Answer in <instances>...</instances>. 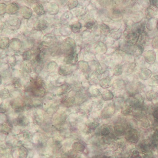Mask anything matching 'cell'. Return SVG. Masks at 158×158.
Instances as JSON below:
<instances>
[{"instance_id": "6da1fadb", "label": "cell", "mask_w": 158, "mask_h": 158, "mask_svg": "<svg viewBox=\"0 0 158 158\" xmlns=\"http://www.w3.org/2000/svg\"><path fill=\"white\" fill-rule=\"evenodd\" d=\"M76 48V42L72 38H67L63 41L61 44L62 52L65 56H68L75 53Z\"/></svg>"}, {"instance_id": "7a4b0ae2", "label": "cell", "mask_w": 158, "mask_h": 158, "mask_svg": "<svg viewBox=\"0 0 158 158\" xmlns=\"http://www.w3.org/2000/svg\"><path fill=\"white\" fill-rule=\"evenodd\" d=\"M65 111L61 109L58 110L52 117V121L55 128L62 126L67 121L68 115Z\"/></svg>"}, {"instance_id": "3957f363", "label": "cell", "mask_w": 158, "mask_h": 158, "mask_svg": "<svg viewBox=\"0 0 158 158\" xmlns=\"http://www.w3.org/2000/svg\"><path fill=\"white\" fill-rule=\"evenodd\" d=\"M10 105L12 110L18 114H21L27 106L24 99L21 97L12 99L10 101Z\"/></svg>"}, {"instance_id": "277c9868", "label": "cell", "mask_w": 158, "mask_h": 158, "mask_svg": "<svg viewBox=\"0 0 158 158\" xmlns=\"http://www.w3.org/2000/svg\"><path fill=\"white\" fill-rule=\"evenodd\" d=\"M116 112V105L110 103L104 107L100 113V117L103 120H107L113 117Z\"/></svg>"}, {"instance_id": "5b68a950", "label": "cell", "mask_w": 158, "mask_h": 158, "mask_svg": "<svg viewBox=\"0 0 158 158\" xmlns=\"http://www.w3.org/2000/svg\"><path fill=\"white\" fill-rule=\"evenodd\" d=\"M140 35V34L136 30L129 31L125 36L126 44L129 46H134L138 41Z\"/></svg>"}, {"instance_id": "8992f818", "label": "cell", "mask_w": 158, "mask_h": 158, "mask_svg": "<svg viewBox=\"0 0 158 158\" xmlns=\"http://www.w3.org/2000/svg\"><path fill=\"white\" fill-rule=\"evenodd\" d=\"M139 137V133L136 129H129L125 134V139L129 143H137L138 141Z\"/></svg>"}, {"instance_id": "52a82bcc", "label": "cell", "mask_w": 158, "mask_h": 158, "mask_svg": "<svg viewBox=\"0 0 158 158\" xmlns=\"http://www.w3.org/2000/svg\"><path fill=\"white\" fill-rule=\"evenodd\" d=\"M31 123L30 119L27 115L20 114L17 118L15 123H13V126H18L22 128H26Z\"/></svg>"}, {"instance_id": "ba28073f", "label": "cell", "mask_w": 158, "mask_h": 158, "mask_svg": "<svg viewBox=\"0 0 158 158\" xmlns=\"http://www.w3.org/2000/svg\"><path fill=\"white\" fill-rule=\"evenodd\" d=\"M127 130V125L126 123L122 121L116 123L114 127V131L115 134L119 136L125 135Z\"/></svg>"}, {"instance_id": "9c48e42d", "label": "cell", "mask_w": 158, "mask_h": 158, "mask_svg": "<svg viewBox=\"0 0 158 158\" xmlns=\"http://www.w3.org/2000/svg\"><path fill=\"white\" fill-rule=\"evenodd\" d=\"M61 104L66 108H70L77 104L76 97L74 96H66L61 100Z\"/></svg>"}, {"instance_id": "30bf717a", "label": "cell", "mask_w": 158, "mask_h": 158, "mask_svg": "<svg viewBox=\"0 0 158 158\" xmlns=\"http://www.w3.org/2000/svg\"><path fill=\"white\" fill-rule=\"evenodd\" d=\"M73 71V67L69 65H62L58 67V74L59 75L63 77L69 76L71 75Z\"/></svg>"}, {"instance_id": "8fae6325", "label": "cell", "mask_w": 158, "mask_h": 158, "mask_svg": "<svg viewBox=\"0 0 158 158\" xmlns=\"http://www.w3.org/2000/svg\"><path fill=\"white\" fill-rule=\"evenodd\" d=\"M144 58L148 64H154L156 60V52L153 50L147 51L144 55Z\"/></svg>"}, {"instance_id": "7c38bea8", "label": "cell", "mask_w": 158, "mask_h": 158, "mask_svg": "<svg viewBox=\"0 0 158 158\" xmlns=\"http://www.w3.org/2000/svg\"><path fill=\"white\" fill-rule=\"evenodd\" d=\"M70 89H71V86L69 84L64 83L58 87L56 91V93L58 96L60 97L68 93L70 91Z\"/></svg>"}, {"instance_id": "4fadbf2b", "label": "cell", "mask_w": 158, "mask_h": 158, "mask_svg": "<svg viewBox=\"0 0 158 158\" xmlns=\"http://www.w3.org/2000/svg\"><path fill=\"white\" fill-rule=\"evenodd\" d=\"M64 62L67 65H75L78 62V55L75 52L68 56H65Z\"/></svg>"}, {"instance_id": "5bb4252c", "label": "cell", "mask_w": 158, "mask_h": 158, "mask_svg": "<svg viewBox=\"0 0 158 158\" xmlns=\"http://www.w3.org/2000/svg\"><path fill=\"white\" fill-rule=\"evenodd\" d=\"M48 26V23L47 21L44 19L38 20L34 24V29L37 31H41L46 29Z\"/></svg>"}, {"instance_id": "9a60e30c", "label": "cell", "mask_w": 158, "mask_h": 158, "mask_svg": "<svg viewBox=\"0 0 158 158\" xmlns=\"http://www.w3.org/2000/svg\"><path fill=\"white\" fill-rule=\"evenodd\" d=\"M157 8L153 6H150L147 7L145 10V16L147 20L154 18L157 15Z\"/></svg>"}, {"instance_id": "2e32d148", "label": "cell", "mask_w": 158, "mask_h": 158, "mask_svg": "<svg viewBox=\"0 0 158 158\" xmlns=\"http://www.w3.org/2000/svg\"><path fill=\"white\" fill-rule=\"evenodd\" d=\"M59 11V5L56 2H51L47 7V11L48 15H57Z\"/></svg>"}, {"instance_id": "e0dca14e", "label": "cell", "mask_w": 158, "mask_h": 158, "mask_svg": "<svg viewBox=\"0 0 158 158\" xmlns=\"http://www.w3.org/2000/svg\"><path fill=\"white\" fill-rule=\"evenodd\" d=\"M152 72L147 68H143L140 69L139 73L140 78L143 80H148L152 77Z\"/></svg>"}, {"instance_id": "ac0fdd59", "label": "cell", "mask_w": 158, "mask_h": 158, "mask_svg": "<svg viewBox=\"0 0 158 158\" xmlns=\"http://www.w3.org/2000/svg\"><path fill=\"white\" fill-rule=\"evenodd\" d=\"M112 126L108 124H103L98 128V132L101 136H107L110 135L112 132Z\"/></svg>"}, {"instance_id": "d6986e66", "label": "cell", "mask_w": 158, "mask_h": 158, "mask_svg": "<svg viewBox=\"0 0 158 158\" xmlns=\"http://www.w3.org/2000/svg\"><path fill=\"white\" fill-rule=\"evenodd\" d=\"M99 84L100 87L104 89H107L113 85L112 79L109 76H107L101 79Z\"/></svg>"}, {"instance_id": "ffe728a7", "label": "cell", "mask_w": 158, "mask_h": 158, "mask_svg": "<svg viewBox=\"0 0 158 158\" xmlns=\"http://www.w3.org/2000/svg\"><path fill=\"white\" fill-rule=\"evenodd\" d=\"M73 18L72 12L69 11L64 12L61 18V22L63 25H66V24L69 23Z\"/></svg>"}, {"instance_id": "44dd1931", "label": "cell", "mask_w": 158, "mask_h": 158, "mask_svg": "<svg viewBox=\"0 0 158 158\" xmlns=\"http://www.w3.org/2000/svg\"><path fill=\"white\" fill-rule=\"evenodd\" d=\"M20 7L17 3L12 2L7 5L6 13L9 15H15L18 12Z\"/></svg>"}, {"instance_id": "7402d4cb", "label": "cell", "mask_w": 158, "mask_h": 158, "mask_svg": "<svg viewBox=\"0 0 158 158\" xmlns=\"http://www.w3.org/2000/svg\"><path fill=\"white\" fill-rule=\"evenodd\" d=\"M21 15L25 19H29L32 15V11L28 7L22 6L20 11Z\"/></svg>"}, {"instance_id": "603a6c76", "label": "cell", "mask_w": 158, "mask_h": 158, "mask_svg": "<svg viewBox=\"0 0 158 158\" xmlns=\"http://www.w3.org/2000/svg\"><path fill=\"white\" fill-rule=\"evenodd\" d=\"M13 128V125L12 123L9 122H7L1 124V132L5 134H8L12 132Z\"/></svg>"}, {"instance_id": "cb8c5ba5", "label": "cell", "mask_w": 158, "mask_h": 158, "mask_svg": "<svg viewBox=\"0 0 158 158\" xmlns=\"http://www.w3.org/2000/svg\"><path fill=\"white\" fill-rule=\"evenodd\" d=\"M133 107L128 103L126 102L122 106L121 113L123 115L127 116L131 115L133 113Z\"/></svg>"}, {"instance_id": "d4e9b609", "label": "cell", "mask_w": 158, "mask_h": 158, "mask_svg": "<svg viewBox=\"0 0 158 158\" xmlns=\"http://www.w3.org/2000/svg\"><path fill=\"white\" fill-rule=\"evenodd\" d=\"M32 9L33 11L38 15H42L45 13L43 5L39 2H35L32 5Z\"/></svg>"}, {"instance_id": "484cf974", "label": "cell", "mask_w": 158, "mask_h": 158, "mask_svg": "<svg viewBox=\"0 0 158 158\" xmlns=\"http://www.w3.org/2000/svg\"><path fill=\"white\" fill-rule=\"evenodd\" d=\"M10 48L12 50L15 51H18L21 49L22 47L21 42L18 38H12L11 41H10Z\"/></svg>"}, {"instance_id": "4316f807", "label": "cell", "mask_w": 158, "mask_h": 158, "mask_svg": "<svg viewBox=\"0 0 158 158\" xmlns=\"http://www.w3.org/2000/svg\"><path fill=\"white\" fill-rule=\"evenodd\" d=\"M21 21L17 18H14L10 19L8 21V25L10 28L13 30H17L21 25Z\"/></svg>"}, {"instance_id": "83f0119b", "label": "cell", "mask_w": 158, "mask_h": 158, "mask_svg": "<svg viewBox=\"0 0 158 158\" xmlns=\"http://www.w3.org/2000/svg\"><path fill=\"white\" fill-rule=\"evenodd\" d=\"M49 51L52 56H57L59 55L60 53H62L61 50V44L58 45V44H53L52 45H51Z\"/></svg>"}, {"instance_id": "f1b7e54d", "label": "cell", "mask_w": 158, "mask_h": 158, "mask_svg": "<svg viewBox=\"0 0 158 158\" xmlns=\"http://www.w3.org/2000/svg\"><path fill=\"white\" fill-rule=\"evenodd\" d=\"M78 68L81 71L84 73H88L90 71V67L87 62L85 61H79L77 63Z\"/></svg>"}, {"instance_id": "f546056e", "label": "cell", "mask_w": 158, "mask_h": 158, "mask_svg": "<svg viewBox=\"0 0 158 158\" xmlns=\"http://www.w3.org/2000/svg\"><path fill=\"white\" fill-rule=\"evenodd\" d=\"M86 124L88 128L94 131L99 127L100 125V123L98 121L88 119L86 122Z\"/></svg>"}, {"instance_id": "4dcf8cb0", "label": "cell", "mask_w": 158, "mask_h": 158, "mask_svg": "<svg viewBox=\"0 0 158 158\" xmlns=\"http://www.w3.org/2000/svg\"><path fill=\"white\" fill-rule=\"evenodd\" d=\"M102 99L104 101H111L114 98V94L112 91L109 90H105L101 94Z\"/></svg>"}, {"instance_id": "1f68e13d", "label": "cell", "mask_w": 158, "mask_h": 158, "mask_svg": "<svg viewBox=\"0 0 158 158\" xmlns=\"http://www.w3.org/2000/svg\"><path fill=\"white\" fill-rule=\"evenodd\" d=\"M139 124L143 128L147 129L150 127V122L149 120L145 117H142L139 119Z\"/></svg>"}, {"instance_id": "d6a6232c", "label": "cell", "mask_w": 158, "mask_h": 158, "mask_svg": "<svg viewBox=\"0 0 158 158\" xmlns=\"http://www.w3.org/2000/svg\"><path fill=\"white\" fill-rule=\"evenodd\" d=\"M107 46L103 42H99L97 44L96 47L95 48V51L98 53L100 54H104L107 52Z\"/></svg>"}, {"instance_id": "836d02e7", "label": "cell", "mask_w": 158, "mask_h": 158, "mask_svg": "<svg viewBox=\"0 0 158 158\" xmlns=\"http://www.w3.org/2000/svg\"><path fill=\"white\" fill-rule=\"evenodd\" d=\"M69 28L72 32L74 33H77L81 29L82 24L79 21L73 22L69 25Z\"/></svg>"}, {"instance_id": "e575fe53", "label": "cell", "mask_w": 158, "mask_h": 158, "mask_svg": "<svg viewBox=\"0 0 158 158\" xmlns=\"http://www.w3.org/2000/svg\"><path fill=\"white\" fill-rule=\"evenodd\" d=\"M157 22L158 20H156L155 18L148 20L147 23L145 24V26L147 30L150 31H153L157 27Z\"/></svg>"}, {"instance_id": "d590c367", "label": "cell", "mask_w": 158, "mask_h": 158, "mask_svg": "<svg viewBox=\"0 0 158 158\" xmlns=\"http://www.w3.org/2000/svg\"><path fill=\"white\" fill-rule=\"evenodd\" d=\"M146 97L148 101L152 102L158 98V93L154 90H150L146 93Z\"/></svg>"}, {"instance_id": "8d00e7d4", "label": "cell", "mask_w": 158, "mask_h": 158, "mask_svg": "<svg viewBox=\"0 0 158 158\" xmlns=\"http://www.w3.org/2000/svg\"><path fill=\"white\" fill-rule=\"evenodd\" d=\"M101 93L99 89L97 88L94 87H91L89 88L88 94L89 97H97L101 95Z\"/></svg>"}, {"instance_id": "74e56055", "label": "cell", "mask_w": 158, "mask_h": 158, "mask_svg": "<svg viewBox=\"0 0 158 158\" xmlns=\"http://www.w3.org/2000/svg\"><path fill=\"white\" fill-rule=\"evenodd\" d=\"M114 87L117 89H122L126 87V84H125V82L124 80L122 79H117L115 80L114 83Z\"/></svg>"}, {"instance_id": "f35d334b", "label": "cell", "mask_w": 158, "mask_h": 158, "mask_svg": "<svg viewBox=\"0 0 158 158\" xmlns=\"http://www.w3.org/2000/svg\"><path fill=\"white\" fill-rule=\"evenodd\" d=\"M99 29L101 33L104 35H108L110 33V27L105 23H101L99 25Z\"/></svg>"}, {"instance_id": "ab89813d", "label": "cell", "mask_w": 158, "mask_h": 158, "mask_svg": "<svg viewBox=\"0 0 158 158\" xmlns=\"http://www.w3.org/2000/svg\"><path fill=\"white\" fill-rule=\"evenodd\" d=\"M10 41L9 38L3 37L1 38L0 41V47L1 48H6L10 46Z\"/></svg>"}, {"instance_id": "60d3db41", "label": "cell", "mask_w": 158, "mask_h": 158, "mask_svg": "<svg viewBox=\"0 0 158 158\" xmlns=\"http://www.w3.org/2000/svg\"><path fill=\"white\" fill-rule=\"evenodd\" d=\"M40 126L35 124L34 123H31L28 126L26 127L27 130L29 131L31 133H37L38 132Z\"/></svg>"}, {"instance_id": "b9f144b4", "label": "cell", "mask_w": 158, "mask_h": 158, "mask_svg": "<svg viewBox=\"0 0 158 158\" xmlns=\"http://www.w3.org/2000/svg\"><path fill=\"white\" fill-rule=\"evenodd\" d=\"M123 73V68L120 64H117L114 68L113 74L115 76H119L122 75Z\"/></svg>"}, {"instance_id": "7bdbcfd3", "label": "cell", "mask_w": 158, "mask_h": 158, "mask_svg": "<svg viewBox=\"0 0 158 158\" xmlns=\"http://www.w3.org/2000/svg\"><path fill=\"white\" fill-rule=\"evenodd\" d=\"M112 17L114 19H119L122 18V14L121 12L119 9L114 8L113 9L111 12Z\"/></svg>"}, {"instance_id": "ee69618b", "label": "cell", "mask_w": 158, "mask_h": 158, "mask_svg": "<svg viewBox=\"0 0 158 158\" xmlns=\"http://www.w3.org/2000/svg\"><path fill=\"white\" fill-rule=\"evenodd\" d=\"M10 96L9 90L7 88L2 89L1 91V98L2 100L6 99Z\"/></svg>"}, {"instance_id": "f6af8a7d", "label": "cell", "mask_w": 158, "mask_h": 158, "mask_svg": "<svg viewBox=\"0 0 158 158\" xmlns=\"http://www.w3.org/2000/svg\"><path fill=\"white\" fill-rule=\"evenodd\" d=\"M150 86L155 87L158 85V75H156L150 78L149 81Z\"/></svg>"}, {"instance_id": "bcb514c9", "label": "cell", "mask_w": 158, "mask_h": 158, "mask_svg": "<svg viewBox=\"0 0 158 158\" xmlns=\"http://www.w3.org/2000/svg\"><path fill=\"white\" fill-rule=\"evenodd\" d=\"M78 2L76 0H71L67 2V6L69 10L74 9L77 6Z\"/></svg>"}, {"instance_id": "7dc6e473", "label": "cell", "mask_w": 158, "mask_h": 158, "mask_svg": "<svg viewBox=\"0 0 158 158\" xmlns=\"http://www.w3.org/2000/svg\"><path fill=\"white\" fill-rule=\"evenodd\" d=\"M9 104L6 102H2L1 104V114H5L9 111Z\"/></svg>"}, {"instance_id": "c3c4849f", "label": "cell", "mask_w": 158, "mask_h": 158, "mask_svg": "<svg viewBox=\"0 0 158 158\" xmlns=\"http://www.w3.org/2000/svg\"><path fill=\"white\" fill-rule=\"evenodd\" d=\"M12 85L15 88H19L21 87V83L20 79L17 77L13 78L12 81Z\"/></svg>"}, {"instance_id": "681fc988", "label": "cell", "mask_w": 158, "mask_h": 158, "mask_svg": "<svg viewBox=\"0 0 158 158\" xmlns=\"http://www.w3.org/2000/svg\"><path fill=\"white\" fill-rule=\"evenodd\" d=\"M32 53L30 51H25L22 54V58L25 61H30L32 58Z\"/></svg>"}, {"instance_id": "f907efd6", "label": "cell", "mask_w": 158, "mask_h": 158, "mask_svg": "<svg viewBox=\"0 0 158 158\" xmlns=\"http://www.w3.org/2000/svg\"><path fill=\"white\" fill-rule=\"evenodd\" d=\"M95 21L93 20H90L87 21L85 24V27L88 30H92L95 24Z\"/></svg>"}, {"instance_id": "816d5d0a", "label": "cell", "mask_w": 158, "mask_h": 158, "mask_svg": "<svg viewBox=\"0 0 158 158\" xmlns=\"http://www.w3.org/2000/svg\"><path fill=\"white\" fill-rule=\"evenodd\" d=\"M58 65L56 62L54 61H51L48 63L47 65V70L48 71H52L56 67H57Z\"/></svg>"}, {"instance_id": "f5cc1de1", "label": "cell", "mask_w": 158, "mask_h": 158, "mask_svg": "<svg viewBox=\"0 0 158 158\" xmlns=\"http://www.w3.org/2000/svg\"><path fill=\"white\" fill-rule=\"evenodd\" d=\"M136 67V63H131V64H129L128 67L127 71L128 73L131 74L134 71L135 68Z\"/></svg>"}, {"instance_id": "db71d44e", "label": "cell", "mask_w": 158, "mask_h": 158, "mask_svg": "<svg viewBox=\"0 0 158 158\" xmlns=\"http://www.w3.org/2000/svg\"><path fill=\"white\" fill-rule=\"evenodd\" d=\"M7 8V6L6 5L5 3H1L0 4V13L1 15H5V13H6Z\"/></svg>"}, {"instance_id": "11a10c76", "label": "cell", "mask_w": 158, "mask_h": 158, "mask_svg": "<svg viewBox=\"0 0 158 158\" xmlns=\"http://www.w3.org/2000/svg\"><path fill=\"white\" fill-rule=\"evenodd\" d=\"M96 71H97V73L98 74H101L104 72V69L102 67V66L101 65L100 63H97L96 66Z\"/></svg>"}, {"instance_id": "9f6ffc18", "label": "cell", "mask_w": 158, "mask_h": 158, "mask_svg": "<svg viewBox=\"0 0 158 158\" xmlns=\"http://www.w3.org/2000/svg\"><path fill=\"white\" fill-rule=\"evenodd\" d=\"M121 35H122V32L120 31V30L113 32L111 35V37L112 36V38H114L115 40H118L119 38H120Z\"/></svg>"}, {"instance_id": "6f0895ef", "label": "cell", "mask_w": 158, "mask_h": 158, "mask_svg": "<svg viewBox=\"0 0 158 158\" xmlns=\"http://www.w3.org/2000/svg\"><path fill=\"white\" fill-rule=\"evenodd\" d=\"M152 45L154 48L158 49V36L155 37L153 38L152 40Z\"/></svg>"}, {"instance_id": "680465c9", "label": "cell", "mask_w": 158, "mask_h": 158, "mask_svg": "<svg viewBox=\"0 0 158 158\" xmlns=\"http://www.w3.org/2000/svg\"><path fill=\"white\" fill-rule=\"evenodd\" d=\"M0 119H1V121H0L1 124L8 122V117H7V114H1Z\"/></svg>"}, {"instance_id": "91938a15", "label": "cell", "mask_w": 158, "mask_h": 158, "mask_svg": "<svg viewBox=\"0 0 158 158\" xmlns=\"http://www.w3.org/2000/svg\"><path fill=\"white\" fill-rule=\"evenodd\" d=\"M153 116L156 122L158 123V107H156L153 112Z\"/></svg>"}, {"instance_id": "94428289", "label": "cell", "mask_w": 158, "mask_h": 158, "mask_svg": "<svg viewBox=\"0 0 158 158\" xmlns=\"http://www.w3.org/2000/svg\"><path fill=\"white\" fill-rule=\"evenodd\" d=\"M15 57H12L11 58H10L9 60V64L12 67H14L15 65L16 62V60Z\"/></svg>"}, {"instance_id": "6125c7cd", "label": "cell", "mask_w": 158, "mask_h": 158, "mask_svg": "<svg viewBox=\"0 0 158 158\" xmlns=\"http://www.w3.org/2000/svg\"><path fill=\"white\" fill-rule=\"evenodd\" d=\"M153 137V138L155 139L158 140V128L156 129L154 132Z\"/></svg>"}, {"instance_id": "be15d7a7", "label": "cell", "mask_w": 158, "mask_h": 158, "mask_svg": "<svg viewBox=\"0 0 158 158\" xmlns=\"http://www.w3.org/2000/svg\"><path fill=\"white\" fill-rule=\"evenodd\" d=\"M156 28H157V30L158 31V22H157V27H156Z\"/></svg>"}]
</instances>
